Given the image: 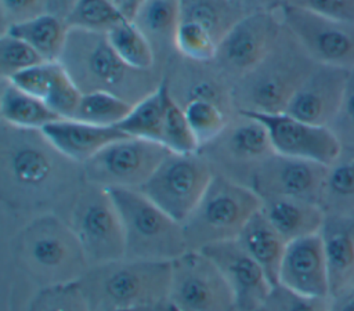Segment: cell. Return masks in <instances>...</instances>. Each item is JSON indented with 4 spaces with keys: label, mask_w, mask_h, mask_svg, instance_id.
I'll return each mask as SVG.
<instances>
[{
    "label": "cell",
    "mask_w": 354,
    "mask_h": 311,
    "mask_svg": "<svg viewBox=\"0 0 354 311\" xmlns=\"http://www.w3.org/2000/svg\"><path fill=\"white\" fill-rule=\"evenodd\" d=\"M84 181L83 164L61 153L41 130L1 123L0 189L8 209L30 217L55 213L66 220Z\"/></svg>",
    "instance_id": "obj_1"
},
{
    "label": "cell",
    "mask_w": 354,
    "mask_h": 311,
    "mask_svg": "<svg viewBox=\"0 0 354 311\" xmlns=\"http://www.w3.org/2000/svg\"><path fill=\"white\" fill-rule=\"evenodd\" d=\"M11 254L37 289L77 282L90 267L72 227L55 213L29 217L11 241Z\"/></svg>",
    "instance_id": "obj_2"
},
{
    "label": "cell",
    "mask_w": 354,
    "mask_h": 311,
    "mask_svg": "<svg viewBox=\"0 0 354 311\" xmlns=\"http://www.w3.org/2000/svg\"><path fill=\"white\" fill-rule=\"evenodd\" d=\"M171 261L122 257L90 265L77 285L90 311H127L167 303Z\"/></svg>",
    "instance_id": "obj_3"
},
{
    "label": "cell",
    "mask_w": 354,
    "mask_h": 311,
    "mask_svg": "<svg viewBox=\"0 0 354 311\" xmlns=\"http://www.w3.org/2000/svg\"><path fill=\"white\" fill-rule=\"evenodd\" d=\"M315 65L317 62L283 26L275 47L266 59L231 83L235 111L285 112L292 97Z\"/></svg>",
    "instance_id": "obj_4"
},
{
    "label": "cell",
    "mask_w": 354,
    "mask_h": 311,
    "mask_svg": "<svg viewBox=\"0 0 354 311\" xmlns=\"http://www.w3.org/2000/svg\"><path fill=\"white\" fill-rule=\"evenodd\" d=\"M59 62L82 90L108 91L136 104L159 87L149 82L151 70L130 68L116 54L106 35L69 29Z\"/></svg>",
    "instance_id": "obj_5"
},
{
    "label": "cell",
    "mask_w": 354,
    "mask_h": 311,
    "mask_svg": "<svg viewBox=\"0 0 354 311\" xmlns=\"http://www.w3.org/2000/svg\"><path fill=\"white\" fill-rule=\"evenodd\" d=\"M108 192L120 217L126 258L174 261L189 250L183 224L140 189L109 188Z\"/></svg>",
    "instance_id": "obj_6"
},
{
    "label": "cell",
    "mask_w": 354,
    "mask_h": 311,
    "mask_svg": "<svg viewBox=\"0 0 354 311\" xmlns=\"http://www.w3.org/2000/svg\"><path fill=\"white\" fill-rule=\"evenodd\" d=\"M260 207L261 199L250 187L214 174L195 209L181 223L189 250L236 239Z\"/></svg>",
    "instance_id": "obj_7"
},
{
    "label": "cell",
    "mask_w": 354,
    "mask_h": 311,
    "mask_svg": "<svg viewBox=\"0 0 354 311\" xmlns=\"http://www.w3.org/2000/svg\"><path fill=\"white\" fill-rule=\"evenodd\" d=\"M66 221L90 265L124 257L123 228L108 189L84 181L72 202Z\"/></svg>",
    "instance_id": "obj_8"
},
{
    "label": "cell",
    "mask_w": 354,
    "mask_h": 311,
    "mask_svg": "<svg viewBox=\"0 0 354 311\" xmlns=\"http://www.w3.org/2000/svg\"><path fill=\"white\" fill-rule=\"evenodd\" d=\"M214 174L250 187L259 164L275 151L266 126L254 116L236 112L225 129L199 148Z\"/></svg>",
    "instance_id": "obj_9"
},
{
    "label": "cell",
    "mask_w": 354,
    "mask_h": 311,
    "mask_svg": "<svg viewBox=\"0 0 354 311\" xmlns=\"http://www.w3.org/2000/svg\"><path fill=\"white\" fill-rule=\"evenodd\" d=\"M213 177L214 170L199 151L170 152L140 191L169 216L183 223L203 196Z\"/></svg>",
    "instance_id": "obj_10"
},
{
    "label": "cell",
    "mask_w": 354,
    "mask_h": 311,
    "mask_svg": "<svg viewBox=\"0 0 354 311\" xmlns=\"http://www.w3.org/2000/svg\"><path fill=\"white\" fill-rule=\"evenodd\" d=\"M169 153L160 142L124 137L83 163L84 180L105 189H140Z\"/></svg>",
    "instance_id": "obj_11"
},
{
    "label": "cell",
    "mask_w": 354,
    "mask_h": 311,
    "mask_svg": "<svg viewBox=\"0 0 354 311\" xmlns=\"http://www.w3.org/2000/svg\"><path fill=\"white\" fill-rule=\"evenodd\" d=\"M167 303L176 311H238L221 271L201 250H188L171 261Z\"/></svg>",
    "instance_id": "obj_12"
},
{
    "label": "cell",
    "mask_w": 354,
    "mask_h": 311,
    "mask_svg": "<svg viewBox=\"0 0 354 311\" xmlns=\"http://www.w3.org/2000/svg\"><path fill=\"white\" fill-rule=\"evenodd\" d=\"M278 12L283 26L317 64L354 69V22L289 4H282Z\"/></svg>",
    "instance_id": "obj_13"
},
{
    "label": "cell",
    "mask_w": 354,
    "mask_h": 311,
    "mask_svg": "<svg viewBox=\"0 0 354 311\" xmlns=\"http://www.w3.org/2000/svg\"><path fill=\"white\" fill-rule=\"evenodd\" d=\"M282 29L278 10L245 14L218 43L214 58L218 69L235 80L245 76L271 53Z\"/></svg>",
    "instance_id": "obj_14"
},
{
    "label": "cell",
    "mask_w": 354,
    "mask_h": 311,
    "mask_svg": "<svg viewBox=\"0 0 354 311\" xmlns=\"http://www.w3.org/2000/svg\"><path fill=\"white\" fill-rule=\"evenodd\" d=\"M245 113L254 116L266 126L277 153L328 166L342 151V144L328 126L313 124L286 112Z\"/></svg>",
    "instance_id": "obj_15"
},
{
    "label": "cell",
    "mask_w": 354,
    "mask_h": 311,
    "mask_svg": "<svg viewBox=\"0 0 354 311\" xmlns=\"http://www.w3.org/2000/svg\"><path fill=\"white\" fill-rule=\"evenodd\" d=\"M326 167L274 152L256 169L250 188L259 196H289L319 205Z\"/></svg>",
    "instance_id": "obj_16"
},
{
    "label": "cell",
    "mask_w": 354,
    "mask_h": 311,
    "mask_svg": "<svg viewBox=\"0 0 354 311\" xmlns=\"http://www.w3.org/2000/svg\"><path fill=\"white\" fill-rule=\"evenodd\" d=\"M221 271L230 285L238 311H256L272 289V282L236 239L201 249Z\"/></svg>",
    "instance_id": "obj_17"
},
{
    "label": "cell",
    "mask_w": 354,
    "mask_h": 311,
    "mask_svg": "<svg viewBox=\"0 0 354 311\" xmlns=\"http://www.w3.org/2000/svg\"><path fill=\"white\" fill-rule=\"evenodd\" d=\"M348 75L347 69L317 64L285 112L304 122L329 127L340 106Z\"/></svg>",
    "instance_id": "obj_18"
},
{
    "label": "cell",
    "mask_w": 354,
    "mask_h": 311,
    "mask_svg": "<svg viewBox=\"0 0 354 311\" xmlns=\"http://www.w3.org/2000/svg\"><path fill=\"white\" fill-rule=\"evenodd\" d=\"M277 283L306 296L329 297L328 265L319 234L286 243Z\"/></svg>",
    "instance_id": "obj_19"
},
{
    "label": "cell",
    "mask_w": 354,
    "mask_h": 311,
    "mask_svg": "<svg viewBox=\"0 0 354 311\" xmlns=\"http://www.w3.org/2000/svg\"><path fill=\"white\" fill-rule=\"evenodd\" d=\"M41 131L61 153L80 164L113 141L129 137L118 126H97L73 117L58 119Z\"/></svg>",
    "instance_id": "obj_20"
},
{
    "label": "cell",
    "mask_w": 354,
    "mask_h": 311,
    "mask_svg": "<svg viewBox=\"0 0 354 311\" xmlns=\"http://www.w3.org/2000/svg\"><path fill=\"white\" fill-rule=\"evenodd\" d=\"M329 275V296L354 289V216L325 214L319 231Z\"/></svg>",
    "instance_id": "obj_21"
},
{
    "label": "cell",
    "mask_w": 354,
    "mask_h": 311,
    "mask_svg": "<svg viewBox=\"0 0 354 311\" xmlns=\"http://www.w3.org/2000/svg\"><path fill=\"white\" fill-rule=\"evenodd\" d=\"M260 199L261 211L286 242L319 234L325 213L318 203L289 196H260Z\"/></svg>",
    "instance_id": "obj_22"
},
{
    "label": "cell",
    "mask_w": 354,
    "mask_h": 311,
    "mask_svg": "<svg viewBox=\"0 0 354 311\" xmlns=\"http://www.w3.org/2000/svg\"><path fill=\"white\" fill-rule=\"evenodd\" d=\"M236 241L264 270L272 285H277L279 264L288 242L268 221L261 209L249 218Z\"/></svg>",
    "instance_id": "obj_23"
},
{
    "label": "cell",
    "mask_w": 354,
    "mask_h": 311,
    "mask_svg": "<svg viewBox=\"0 0 354 311\" xmlns=\"http://www.w3.org/2000/svg\"><path fill=\"white\" fill-rule=\"evenodd\" d=\"M319 206L325 214L354 216V147H342L328 164Z\"/></svg>",
    "instance_id": "obj_24"
},
{
    "label": "cell",
    "mask_w": 354,
    "mask_h": 311,
    "mask_svg": "<svg viewBox=\"0 0 354 311\" xmlns=\"http://www.w3.org/2000/svg\"><path fill=\"white\" fill-rule=\"evenodd\" d=\"M3 32L26 41L44 61H59L66 44L69 28L65 19L44 12L24 22L14 23Z\"/></svg>",
    "instance_id": "obj_25"
},
{
    "label": "cell",
    "mask_w": 354,
    "mask_h": 311,
    "mask_svg": "<svg viewBox=\"0 0 354 311\" xmlns=\"http://www.w3.org/2000/svg\"><path fill=\"white\" fill-rule=\"evenodd\" d=\"M3 82L0 97L3 123L19 129L41 130L47 124L62 119L43 100L22 91L8 80Z\"/></svg>",
    "instance_id": "obj_26"
},
{
    "label": "cell",
    "mask_w": 354,
    "mask_h": 311,
    "mask_svg": "<svg viewBox=\"0 0 354 311\" xmlns=\"http://www.w3.org/2000/svg\"><path fill=\"white\" fill-rule=\"evenodd\" d=\"M167 94L169 82L163 77L156 90L133 105L129 115L118 124V127L129 137L162 144Z\"/></svg>",
    "instance_id": "obj_27"
},
{
    "label": "cell",
    "mask_w": 354,
    "mask_h": 311,
    "mask_svg": "<svg viewBox=\"0 0 354 311\" xmlns=\"http://www.w3.org/2000/svg\"><path fill=\"white\" fill-rule=\"evenodd\" d=\"M131 21L144 32L153 50L155 44L174 47L176 30L181 21L180 0H144Z\"/></svg>",
    "instance_id": "obj_28"
},
{
    "label": "cell",
    "mask_w": 354,
    "mask_h": 311,
    "mask_svg": "<svg viewBox=\"0 0 354 311\" xmlns=\"http://www.w3.org/2000/svg\"><path fill=\"white\" fill-rule=\"evenodd\" d=\"M180 11L181 19L202 25L218 43L245 15L231 0H180Z\"/></svg>",
    "instance_id": "obj_29"
},
{
    "label": "cell",
    "mask_w": 354,
    "mask_h": 311,
    "mask_svg": "<svg viewBox=\"0 0 354 311\" xmlns=\"http://www.w3.org/2000/svg\"><path fill=\"white\" fill-rule=\"evenodd\" d=\"M108 41L116 54L130 68L152 70L156 54L144 32L131 21L124 19L106 33Z\"/></svg>",
    "instance_id": "obj_30"
},
{
    "label": "cell",
    "mask_w": 354,
    "mask_h": 311,
    "mask_svg": "<svg viewBox=\"0 0 354 311\" xmlns=\"http://www.w3.org/2000/svg\"><path fill=\"white\" fill-rule=\"evenodd\" d=\"M133 105L108 91H88L83 93L73 119L97 126H118Z\"/></svg>",
    "instance_id": "obj_31"
},
{
    "label": "cell",
    "mask_w": 354,
    "mask_h": 311,
    "mask_svg": "<svg viewBox=\"0 0 354 311\" xmlns=\"http://www.w3.org/2000/svg\"><path fill=\"white\" fill-rule=\"evenodd\" d=\"M181 106L198 140L199 148L214 140L236 113L203 98L188 100Z\"/></svg>",
    "instance_id": "obj_32"
},
{
    "label": "cell",
    "mask_w": 354,
    "mask_h": 311,
    "mask_svg": "<svg viewBox=\"0 0 354 311\" xmlns=\"http://www.w3.org/2000/svg\"><path fill=\"white\" fill-rule=\"evenodd\" d=\"M127 17L108 0H77L65 18L69 29L106 35Z\"/></svg>",
    "instance_id": "obj_33"
},
{
    "label": "cell",
    "mask_w": 354,
    "mask_h": 311,
    "mask_svg": "<svg viewBox=\"0 0 354 311\" xmlns=\"http://www.w3.org/2000/svg\"><path fill=\"white\" fill-rule=\"evenodd\" d=\"M217 48L218 41L206 28L192 21H180L174 36V50L184 58L199 64L212 62L217 55Z\"/></svg>",
    "instance_id": "obj_34"
},
{
    "label": "cell",
    "mask_w": 354,
    "mask_h": 311,
    "mask_svg": "<svg viewBox=\"0 0 354 311\" xmlns=\"http://www.w3.org/2000/svg\"><path fill=\"white\" fill-rule=\"evenodd\" d=\"M162 144L170 152L176 153H194L199 151L198 140L188 123L184 109L174 100V97L170 93V88L166 102Z\"/></svg>",
    "instance_id": "obj_35"
},
{
    "label": "cell",
    "mask_w": 354,
    "mask_h": 311,
    "mask_svg": "<svg viewBox=\"0 0 354 311\" xmlns=\"http://www.w3.org/2000/svg\"><path fill=\"white\" fill-rule=\"evenodd\" d=\"M25 311H90L77 282L40 288Z\"/></svg>",
    "instance_id": "obj_36"
},
{
    "label": "cell",
    "mask_w": 354,
    "mask_h": 311,
    "mask_svg": "<svg viewBox=\"0 0 354 311\" xmlns=\"http://www.w3.org/2000/svg\"><path fill=\"white\" fill-rule=\"evenodd\" d=\"M46 62L41 55L26 41L3 32L0 37V73L4 80L14 75Z\"/></svg>",
    "instance_id": "obj_37"
},
{
    "label": "cell",
    "mask_w": 354,
    "mask_h": 311,
    "mask_svg": "<svg viewBox=\"0 0 354 311\" xmlns=\"http://www.w3.org/2000/svg\"><path fill=\"white\" fill-rule=\"evenodd\" d=\"M256 311H329V297H314L274 285Z\"/></svg>",
    "instance_id": "obj_38"
},
{
    "label": "cell",
    "mask_w": 354,
    "mask_h": 311,
    "mask_svg": "<svg viewBox=\"0 0 354 311\" xmlns=\"http://www.w3.org/2000/svg\"><path fill=\"white\" fill-rule=\"evenodd\" d=\"M83 93L73 82L68 70L59 62L55 79L46 95L44 102L62 119L73 117Z\"/></svg>",
    "instance_id": "obj_39"
},
{
    "label": "cell",
    "mask_w": 354,
    "mask_h": 311,
    "mask_svg": "<svg viewBox=\"0 0 354 311\" xmlns=\"http://www.w3.org/2000/svg\"><path fill=\"white\" fill-rule=\"evenodd\" d=\"M58 68L59 61H46L14 75L11 79H8V82L22 91L44 101L55 79Z\"/></svg>",
    "instance_id": "obj_40"
},
{
    "label": "cell",
    "mask_w": 354,
    "mask_h": 311,
    "mask_svg": "<svg viewBox=\"0 0 354 311\" xmlns=\"http://www.w3.org/2000/svg\"><path fill=\"white\" fill-rule=\"evenodd\" d=\"M329 129L342 147H354V69L350 70L340 106Z\"/></svg>",
    "instance_id": "obj_41"
},
{
    "label": "cell",
    "mask_w": 354,
    "mask_h": 311,
    "mask_svg": "<svg viewBox=\"0 0 354 311\" xmlns=\"http://www.w3.org/2000/svg\"><path fill=\"white\" fill-rule=\"evenodd\" d=\"M1 26H8L47 12V0H0Z\"/></svg>",
    "instance_id": "obj_42"
},
{
    "label": "cell",
    "mask_w": 354,
    "mask_h": 311,
    "mask_svg": "<svg viewBox=\"0 0 354 311\" xmlns=\"http://www.w3.org/2000/svg\"><path fill=\"white\" fill-rule=\"evenodd\" d=\"M282 4L295 6L330 18L354 22V0H282Z\"/></svg>",
    "instance_id": "obj_43"
},
{
    "label": "cell",
    "mask_w": 354,
    "mask_h": 311,
    "mask_svg": "<svg viewBox=\"0 0 354 311\" xmlns=\"http://www.w3.org/2000/svg\"><path fill=\"white\" fill-rule=\"evenodd\" d=\"M245 14L264 10H278L282 6V0H231Z\"/></svg>",
    "instance_id": "obj_44"
},
{
    "label": "cell",
    "mask_w": 354,
    "mask_h": 311,
    "mask_svg": "<svg viewBox=\"0 0 354 311\" xmlns=\"http://www.w3.org/2000/svg\"><path fill=\"white\" fill-rule=\"evenodd\" d=\"M329 311H354V289L329 296Z\"/></svg>",
    "instance_id": "obj_45"
},
{
    "label": "cell",
    "mask_w": 354,
    "mask_h": 311,
    "mask_svg": "<svg viewBox=\"0 0 354 311\" xmlns=\"http://www.w3.org/2000/svg\"><path fill=\"white\" fill-rule=\"evenodd\" d=\"M76 1L77 0H47V12L65 19Z\"/></svg>",
    "instance_id": "obj_46"
},
{
    "label": "cell",
    "mask_w": 354,
    "mask_h": 311,
    "mask_svg": "<svg viewBox=\"0 0 354 311\" xmlns=\"http://www.w3.org/2000/svg\"><path fill=\"white\" fill-rule=\"evenodd\" d=\"M127 311H176L169 303L158 304V305H151V307H142V308H136V310H127Z\"/></svg>",
    "instance_id": "obj_47"
},
{
    "label": "cell",
    "mask_w": 354,
    "mask_h": 311,
    "mask_svg": "<svg viewBox=\"0 0 354 311\" xmlns=\"http://www.w3.org/2000/svg\"><path fill=\"white\" fill-rule=\"evenodd\" d=\"M142 1H144V0H130L129 8H127V11H126V17H127L129 19H131V17L134 15L136 10L140 7V4H141Z\"/></svg>",
    "instance_id": "obj_48"
},
{
    "label": "cell",
    "mask_w": 354,
    "mask_h": 311,
    "mask_svg": "<svg viewBox=\"0 0 354 311\" xmlns=\"http://www.w3.org/2000/svg\"><path fill=\"white\" fill-rule=\"evenodd\" d=\"M111 1L115 7H118L124 15H126V11L129 8V4H130V0H108Z\"/></svg>",
    "instance_id": "obj_49"
}]
</instances>
